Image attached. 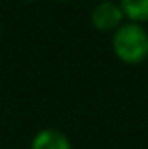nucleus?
Listing matches in <instances>:
<instances>
[{
	"instance_id": "obj_4",
	"label": "nucleus",
	"mask_w": 148,
	"mask_h": 149,
	"mask_svg": "<svg viewBox=\"0 0 148 149\" xmlns=\"http://www.w3.org/2000/svg\"><path fill=\"white\" fill-rule=\"evenodd\" d=\"M125 21L146 25L148 23V0H118Z\"/></svg>"
},
{
	"instance_id": "obj_6",
	"label": "nucleus",
	"mask_w": 148,
	"mask_h": 149,
	"mask_svg": "<svg viewBox=\"0 0 148 149\" xmlns=\"http://www.w3.org/2000/svg\"><path fill=\"white\" fill-rule=\"evenodd\" d=\"M0 42H2V23H0Z\"/></svg>"
},
{
	"instance_id": "obj_7",
	"label": "nucleus",
	"mask_w": 148,
	"mask_h": 149,
	"mask_svg": "<svg viewBox=\"0 0 148 149\" xmlns=\"http://www.w3.org/2000/svg\"><path fill=\"white\" fill-rule=\"evenodd\" d=\"M21 2H36V0H21Z\"/></svg>"
},
{
	"instance_id": "obj_3",
	"label": "nucleus",
	"mask_w": 148,
	"mask_h": 149,
	"mask_svg": "<svg viewBox=\"0 0 148 149\" xmlns=\"http://www.w3.org/2000/svg\"><path fill=\"white\" fill-rule=\"evenodd\" d=\"M29 149H74V146L63 130L55 127H46L32 136Z\"/></svg>"
},
{
	"instance_id": "obj_2",
	"label": "nucleus",
	"mask_w": 148,
	"mask_h": 149,
	"mask_svg": "<svg viewBox=\"0 0 148 149\" xmlns=\"http://www.w3.org/2000/svg\"><path fill=\"white\" fill-rule=\"evenodd\" d=\"M89 23L97 32L112 34L125 23V15L118 0H99L89 11Z\"/></svg>"
},
{
	"instance_id": "obj_5",
	"label": "nucleus",
	"mask_w": 148,
	"mask_h": 149,
	"mask_svg": "<svg viewBox=\"0 0 148 149\" xmlns=\"http://www.w3.org/2000/svg\"><path fill=\"white\" fill-rule=\"evenodd\" d=\"M55 2H59V4H67V2H72V0H55Z\"/></svg>"
},
{
	"instance_id": "obj_1",
	"label": "nucleus",
	"mask_w": 148,
	"mask_h": 149,
	"mask_svg": "<svg viewBox=\"0 0 148 149\" xmlns=\"http://www.w3.org/2000/svg\"><path fill=\"white\" fill-rule=\"evenodd\" d=\"M110 47L122 64L139 66L148 61V30L144 25L125 21L110 34Z\"/></svg>"
}]
</instances>
